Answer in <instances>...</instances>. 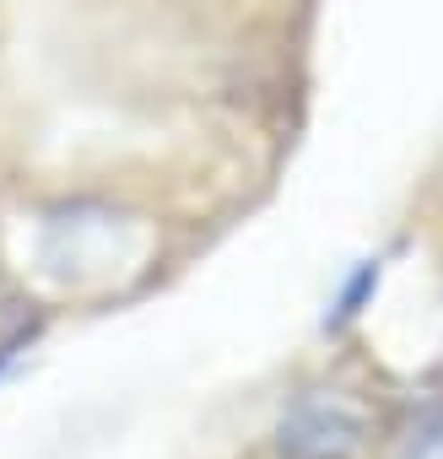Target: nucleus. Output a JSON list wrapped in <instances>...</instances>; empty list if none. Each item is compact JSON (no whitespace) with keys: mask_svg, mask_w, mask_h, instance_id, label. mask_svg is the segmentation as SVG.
Instances as JSON below:
<instances>
[{"mask_svg":"<svg viewBox=\"0 0 443 459\" xmlns=\"http://www.w3.org/2000/svg\"><path fill=\"white\" fill-rule=\"evenodd\" d=\"M135 227L109 205H71L44 227V265L65 281H109L135 260Z\"/></svg>","mask_w":443,"mask_h":459,"instance_id":"1","label":"nucleus"},{"mask_svg":"<svg viewBox=\"0 0 443 459\" xmlns=\"http://www.w3.org/2000/svg\"><path fill=\"white\" fill-rule=\"evenodd\" d=\"M373 437V416L346 389H308L287 405L276 427L282 459H362Z\"/></svg>","mask_w":443,"mask_h":459,"instance_id":"2","label":"nucleus"},{"mask_svg":"<svg viewBox=\"0 0 443 459\" xmlns=\"http://www.w3.org/2000/svg\"><path fill=\"white\" fill-rule=\"evenodd\" d=\"M395 459H443V421H438V427L411 432V437L400 443V454H395Z\"/></svg>","mask_w":443,"mask_h":459,"instance_id":"3","label":"nucleus"}]
</instances>
